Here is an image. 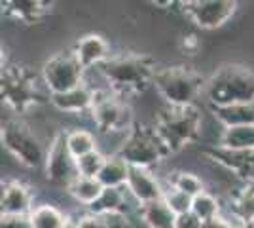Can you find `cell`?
Wrapping results in <instances>:
<instances>
[{
  "mask_svg": "<svg viewBox=\"0 0 254 228\" xmlns=\"http://www.w3.org/2000/svg\"><path fill=\"white\" fill-rule=\"evenodd\" d=\"M163 200L169 204V207L180 215V213H186V211H191V196H188L186 192H182L175 186H165V192H163Z\"/></svg>",
  "mask_w": 254,
  "mask_h": 228,
  "instance_id": "obj_29",
  "label": "cell"
},
{
  "mask_svg": "<svg viewBox=\"0 0 254 228\" xmlns=\"http://www.w3.org/2000/svg\"><path fill=\"white\" fill-rule=\"evenodd\" d=\"M126 188L138 206L159 200V198H163V192H165V186L159 183V179L148 167H137V165L129 167Z\"/></svg>",
  "mask_w": 254,
  "mask_h": 228,
  "instance_id": "obj_12",
  "label": "cell"
},
{
  "mask_svg": "<svg viewBox=\"0 0 254 228\" xmlns=\"http://www.w3.org/2000/svg\"><path fill=\"white\" fill-rule=\"evenodd\" d=\"M64 137H66V145L72 152L74 158H80L87 152L97 151V139L91 131L87 130H72V131H64Z\"/></svg>",
  "mask_w": 254,
  "mask_h": 228,
  "instance_id": "obj_25",
  "label": "cell"
},
{
  "mask_svg": "<svg viewBox=\"0 0 254 228\" xmlns=\"http://www.w3.org/2000/svg\"><path fill=\"white\" fill-rule=\"evenodd\" d=\"M84 65L78 61L74 52H61L44 63L42 80L50 93H61L80 86L84 82Z\"/></svg>",
  "mask_w": 254,
  "mask_h": 228,
  "instance_id": "obj_9",
  "label": "cell"
},
{
  "mask_svg": "<svg viewBox=\"0 0 254 228\" xmlns=\"http://www.w3.org/2000/svg\"><path fill=\"white\" fill-rule=\"evenodd\" d=\"M63 228H80V221L78 219H66Z\"/></svg>",
  "mask_w": 254,
  "mask_h": 228,
  "instance_id": "obj_35",
  "label": "cell"
},
{
  "mask_svg": "<svg viewBox=\"0 0 254 228\" xmlns=\"http://www.w3.org/2000/svg\"><path fill=\"white\" fill-rule=\"evenodd\" d=\"M205 93L211 107L254 101V75L245 67L226 65L209 78Z\"/></svg>",
  "mask_w": 254,
  "mask_h": 228,
  "instance_id": "obj_2",
  "label": "cell"
},
{
  "mask_svg": "<svg viewBox=\"0 0 254 228\" xmlns=\"http://www.w3.org/2000/svg\"><path fill=\"white\" fill-rule=\"evenodd\" d=\"M203 228H243V225H241V223H237L235 219L230 221V219L218 215V217L205 221V223H203Z\"/></svg>",
  "mask_w": 254,
  "mask_h": 228,
  "instance_id": "obj_33",
  "label": "cell"
},
{
  "mask_svg": "<svg viewBox=\"0 0 254 228\" xmlns=\"http://www.w3.org/2000/svg\"><path fill=\"white\" fill-rule=\"evenodd\" d=\"M72 52L87 71V69H95L105 63L110 57V46L99 34H85L84 38H80L76 42Z\"/></svg>",
  "mask_w": 254,
  "mask_h": 228,
  "instance_id": "obj_16",
  "label": "cell"
},
{
  "mask_svg": "<svg viewBox=\"0 0 254 228\" xmlns=\"http://www.w3.org/2000/svg\"><path fill=\"white\" fill-rule=\"evenodd\" d=\"M2 215H29L32 211V192L21 181H6L0 198Z\"/></svg>",
  "mask_w": 254,
  "mask_h": 228,
  "instance_id": "obj_14",
  "label": "cell"
},
{
  "mask_svg": "<svg viewBox=\"0 0 254 228\" xmlns=\"http://www.w3.org/2000/svg\"><path fill=\"white\" fill-rule=\"evenodd\" d=\"M93 97H95V89L82 82L80 86L66 89L61 93H52V105L61 112L66 114H80V112H89L91 105H93Z\"/></svg>",
  "mask_w": 254,
  "mask_h": 228,
  "instance_id": "obj_15",
  "label": "cell"
},
{
  "mask_svg": "<svg viewBox=\"0 0 254 228\" xmlns=\"http://www.w3.org/2000/svg\"><path fill=\"white\" fill-rule=\"evenodd\" d=\"M127 188L122 186H105L101 196L97 198L91 206L87 207L91 213L97 215H116V213H126L127 211Z\"/></svg>",
  "mask_w": 254,
  "mask_h": 228,
  "instance_id": "obj_19",
  "label": "cell"
},
{
  "mask_svg": "<svg viewBox=\"0 0 254 228\" xmlns=\"http://www.w3.org/2000/svg\"><path fill=\"white\" fill-rule=\"evenodd\" d=\"M150 2H154L156 6H159V8H163V0H150Z\"/></svg>",
  "mask_w": 254,
  "mask_h": 228,
  "instance_id": "obj_37",
  "label": "cell"
},
{
  "mask_svg": "<svg viewBox=\"0 0 254 228\" xmlns=\"http://www.w3.org/2000/svg\"><path fill=\"white\" fill-rule=\"evenodd\" d=\"M154 128L173 154L199 137L201 116L193 105L191 107H169L167 105V109H163L156 116Z\"/></svg>",
  "mask_w": 254,
  "mask_h": 228,
  "instance_id": "obj_3",
  "label": "cell"
},
{
  "mask_svg": "<svg viewBox=\"0 0 254 228\" xmlns=\"http://www.w3.org/2000/svg\"><path fill=\"white\" fill-rule=\"evenodd\" d=\"M211 109H212L214 118L218 120L224 128L254 124V101H249V103L220 105V107H211Z\"/></svg>",
  "mask_w": 254,
  "mask_h": 228,
  "instance_id": "obj_20",
  "label": "cell"
},
{
  "mask_svg": "<svg viewBox=\"0 0 254 228\" xmlns=\"http://www.w3.org/2000/svg\"><path fill=\"white\" fill-rule=\"evenodd\" d=\"M186 0H163V8H169V6H175V4H182L184 6Z\"/></svg>",
  "mask_w": 254,
  "mask_h": 228,
  "instance_id": "obj_36",
  "label": "cell"
},
{
  "mask_svg": "<svg viewBox=\"0 0 254 228\" xmlns=\"http://www.w3.org/2000/svg\"><path fill=\"white\" fill-rule=\"evenodd\" d=\"M129 163L120 156V154H112V156H106V162L99 173V183L103 186H126L127 183V175H129Z\"/></svg>",
  "mask_w": 254,
  "mask_h": 228,
  "instance_id": "obj_21",
  "label": "cell"
},
{
  "mask_svg": "<svg viewBox=\"0 0 254 228\" xmlns=\"http://www.w3.org/2000/svg\"><path fill=\"white\" fill-rule=\"evenodd\" d=\"M184 8L197 27L211 31L228 23L237 8V0H188Z\"/></svg>",
  "mask_w": 254,
  "mask_h": 228,
  "instance_id": "obj_11",
  "label": "cell"
},
{
  "mask_svg": "<svg viewBox=\"0 0 254 228\" xmlns=\"http://www.w3.org/2000/svg\"><path fill=\"white\" fill-rule=\"evenodd\" d=\"M29 217H31L32 228H63L68 219L64 217V213L59 207L52 206V204L34 206Z\"/></svg>",
  "mask_w": 254,
  "mask_h": 228,
  "instance_id": "obj_24",
  "label": "cell"
},
{
  "mask_svg": "<svg viewBox=\"0 0 254 228\" xmlns=\"http://www.w3.org/2000/svg\"><path fill=\"white\" fill-rule=\"evenodd\" d=\"M0 89H2V99L4 103L15 112H27L29 109L36 107L40 101L36 78L17 67H8L2 71L0 78Z\"/></svg>",
  "mask_w": 254,
  "mask_h": 228,
  "instance_id": "obj_8",
  "label": "cell"
},
{
  "mask_svg": "<svg viewBox=\"0 0 254 228\" xmlns=\"http://www.w3.org/2000/svg\"><path fill=\"white\" fill-rule=\"evenodd\" d=\"M52 0H2L4 13L21 23H36L50 11Z\"/></svg>",
  "mask_w": 254,
  "mask_h": 228,
  "instance_id": "obj_17",
  "label": "cell"
},
{
  "mask_svg": "<svg viewBox=\"0 0 254 228\" xmlns=\"http://www.w3.org/2000/svg\"><path fill=\"white\" fill-rule=\"evenodd\" d=\"M218 145L233 151H254V124L224 128Z\"/></svg>",
  "mask_w": 254,
  "mask_h": 228,
  "instance_id": "obj_22",
  "label": "cell"
},
{
  "mask_svg": "<svg viewBox=\"0 0 254 228\" xmlns=\"http://www.w3.org/2000/svg\"><path fill=\"white\" fill-rule=\"evenodd\" d=\"M186 2H188V0H186ZM186 2H184V4H186Z\"/></svg>",
  "mask_w": 254,
  "mask_h": 228,
  "instance_id": "obj_39",
  "label": "cell"
},
{
  "mask_svg": "<svg viewBox=\"0 0 254 228\" xmlns=\"http://www.w3.org/2000/svg\"><path fill=\"white\" fill-rule=\"evenodd\" d=\"M191 211L201 221H209V219H214L220 215V202L205 190V192L197 194L191 200Z\"/></svg>",
  "mask_w": 254,
  "mask_h": 228,
  "instance_id": "obj_27",
  "label": "cell"
},
{
  "mask_svg": "<svg viewBox=\"0 0 254 228\" xmlns=\"http://www.w3.org/2000/svg\"><path fill=\"white\" fill-rule=\"evenodd\" d=\"M167 185L179 188V190L186 192V194L191 196V198H195L197 194L205 192L203 181L195 173H190V171H175V173H171Z\"/></svg>",
  "mask_w": 254,
  "mask_h": 228,
  "instance_id": "obj_26",
  "label": "cell"
},
{
  "mask_svg": "<svg viewBox=\"0 0 254 228\" xmlns=\"http://www.w3.org/2000/svg\"><path fill=\"white\" fill-rule=\"evenodd\" d=\"M138 217L148 228H175L177 213L169 207V204L159 198L148 204L138 206Z\"/></svg>",
  "mask_w": 254,
  "mask_h": 228,
  "instance_id": "obj_18",
  "label": "cell"
},
{
  "mask_svg": "<svg viewBox=\"0 0 254 228\" xmlns=\"http://www.w3.org/2000/svg\"><path fill=\"white\" fill-rule=\"evenodd\" d=\"M116 154H120L129 165L152 169L163 158H167L171 151L159 137L156 128L133 126L126 133V139L122 141V147L118 149Z\"/></svg>",
  "mask_w": 254,
  "mask_h": 228,
  "instance_id": "obj_5",
  "label": "cell"
},
{
  "mask_svg": "<svg viewBox=\"0 0 254 228\" xmlns=\"http://www.w3.org/2000/svg\"><path fill=\"white\" fill-rule=\"evenodd\" d=\"M247 228H254V219L251 221V223H249V225H247Z\"/></svg>",
  "mask_w": 254,
  "mask_h": 228,
  "instance_id": "obj_38",
  "label": "cell"
},
{
  "mask_svg": "<svg viewBox=\"0 0 254 228\" xmlns=\"http://www.w3.org/2000/svg\"><path fill=\"white\" fill-rule=\"evenodd\" d=\"M95 126L103 133H120L133 128L131 110L126 105L124 97H120L112 89H95L93 105L89 110Z\"/></svg>",
  "mask_w": 254,
  "mask_h": 228,
  "instance_id": "obj_7",
  "label": "cell"
},
{
  "mask_svg": "<svg viewBox=\"0 0 254 228\" xmlns=\"http://www.w3.org/2000/svg\"><path fill=\"white\" fill-rule=\"evenodd\" d=\"M46 177L53 185L66 186L70 185L78 177V169H76V158L66 145V137L64 133H57L53 137L52 145L48 147V156H46Z\"/></svg>",
  "mask_w": 254,
  "mask_h": 228,
  "instance_id": "obj_10",
  "label": "cell"
},
{
  "mask_svg": "<svg viewBox=\"0 0 254 228\" xmlns=\"http://www.w3.org/2000/svg\"><path fill=\"white\" fill-rule=\"evenodd\" d=\"M203 223L205 221H201L193 211H186V213L177 215L175 228H203Z\"/></svg>",
  "mask_w": 254,
  "mask_h": 228,
  "instance_id": "obj_31",
  "label": "cell"
},
{
  "mask_svg": "<svg viewBox=\"0 0 254 228\" xmlns=\"http://www.w3.org/2000/svg\"><path fill=\"white\" fill-rule=\"evenodd\" d=\"M154 87L169 107H191L205 89V82L191 69L165 67L158 69L154 76Z\"/></svg>",
  "mask_w": 254,
  "mask_h": 228,
  "instance_id": "obj_4",
  "label": "cell"
},
{
  "mask_svg": "<svg viewBox=\"0 0 254 228\" xmlns=\"http://www.w3.org/2000/svg\"><path fill=\"white\" fill-rule=\"evenodd\" d=\"M105 186L99 183V179L95 177H82L78 175L70 185L66 186V192L74 198L78 204H84V206H91L97 198L101 196Z\"/></svg>",
  "mask_w": 254,
  "mask_h": 228,
  "instance_id": "obj_23",
  "label": "cell"
},
{
  "mask_svg": "<svg viewBox=\"0 0 254 228\" xmlns=\"http://www.w3.org/2000/svg\"><path fill=\"white\" fill-rule=\"evenodd\" d=\"M0 228H32L29 215H2Z\"/></svg>",
  "mask_w": 254,
  "mask_h": 228,
  "instance_id": "obj_30",
  "label": "cell"
},
{
  "mask_svg": "<svg viewBox=\"0 0 254 228\" xmlns=\"http://www.w3.org/2000/svg\"><path fill=\"white\" fill-rule=\"evenodd\" d=\"M211 160L235 173L245 183H254V151H233L226 147H212L207 151Z\"/></svg>",
  "mask_w": 254,
  "mask_h": 228,
  "instance_id": "obj_13",
  "label": "cell"
},
{
  "mask_svg": "<svg viewBox=\"0 0 254 228\" xmlns=\"http://www.w3.org/2000/svg\"><path fill=\"white\" fill-rule=\"evenodd\" d=\"M2 145L25 167H40L46 163L48 151L23 122H6V126L2 128Z\"/></svg>",
  "mask_w": 254,
  "mask_h": 228,
  "instance_id": "obj_6",
  "label": "cell"
},
{
  "mask_svg": "<svg viewBox=\"0 0 254 228\" xmlns=\"http://www.w3.org/2000/svg\"><path fill=\"white\" fill-rule=\"evenodd\" d=\"M78 221H80V228H105L106 227L105 215H97V213H91V211H87L85 215L78 217Z\"/></svg>",
  "mask_w": 254,
  "mask_h": 228,
  "instance_id": "obj_32",
  "label": "cell"
},
{
  "mask_svg": "<svg viewBox=\"0 0 254 228\" xmlns=\"http://www.w3.org/2000/svg\"><path fill=\"white\" fill-rule=\"evenodd\" d=\"M106 162V156L103 152L99 151H91L84 154V156H80V158H76V169H78V175H82V177H99L101 173V169H103V165Z\"/></svg>",
  "mask_w": 254,
  "mask_h": 228,
  "instance_id": "obj_28",
  "label": "cell"
},
{
  "mask_svg": "<svg viewBox=\"0 0 254 228\" xmlns=\"http://www.w3.org/2000/svg\"><path fill=\"white\" fill-rule=\"evenodd\" d=\"M103 78L110 89L118 93L120 97H126L131 93H138L146 86L154 84V76L158 69L154 61L140 54H118L110 55L101 67Z\"/></svg>",
  "mask_w": 254,
  "mask_h": 228,
  "instance_id": "obj_1",
  "label": "cell"
},
{
  "mask_svg": "<svg viewBox=\"0 0 254 228\" xmlns=\"http://www.w3.org/2000/svg\"><path fill=\"white\" fill-rule=\"evenodd\" d=\"M105 228H133V227L127 221L126 213H116V215H106Z\"/></svg>",
  "mask_w": 254,
  "mask_h": 228,
  "instance_id": "obj_34",
  "label": "cell"
}]
</instances>
